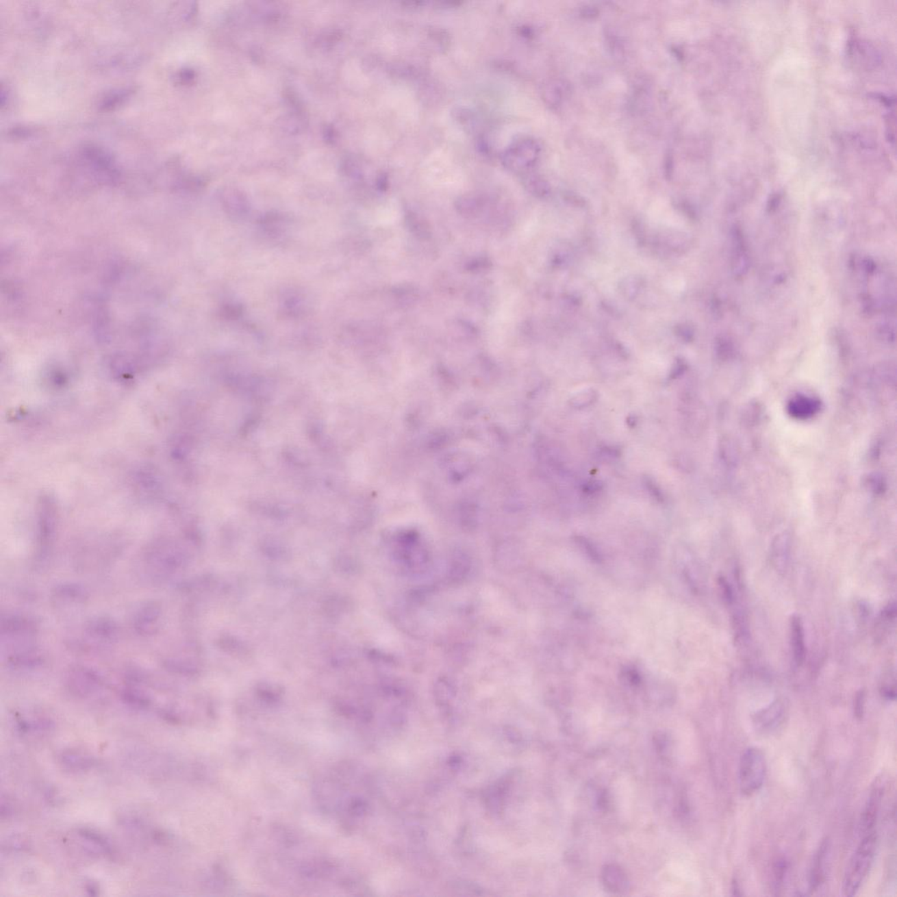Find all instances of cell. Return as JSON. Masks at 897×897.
I'll return each instance as SVG.
<instances>
[{
  "mask_svg": "<svg viewBox=\"0 0 897 897\" xmlns=\"http://www.w3.org/2000/svg\"><path fill=\"white\" fill-rule=\"evenodd\" d=\"M787 705L782 699H777L772 704L758 711L753 718V723L759 735H772L779 729L785 721Z\"/></svg>",
  "mask_w": 897,
  "mask_h": 897,
  "instance_id": "cell-4",
  "label": "cell"
},
{
  "mask_svg": "<svg viewBox=\"0 0 897 897\" xmlns=\"http://www.w3.org/2000/svg\"><path fill=\"white\" fill-rule=\"evenodd\" d=\"M65 680L70 692L78 696L90 694L99 689L102 683L101 677L95 670L81 665L71 668Z\"/></svg>",
  "mask_w": 897,
  "mask_h": 897,
  "instance_id": "cell-5",
  "label": "cell"
},
{
  "mask_svg": "<svg viewBox=\"0 0 897 897\" xmlns=\"http://www.w3.org/2000/svg\"><path fill=\"white\" fill-rule=\"evenodd\" d=\"M789 536L785 533L777 535L771 548V559L773 566L779 572H783L788 564L789 555Z\"/></svg>",
  "mask_w": 897,
  "mask_h": 897,
  "instance_id": "cell-16",
  "label": "cell"
},
{
  "mask_svg": "<svg viewBox=\"0 0 897 897\" xmlns=\"http://www.w3.org/2000/svg\"><path fill=\"white\" fill-rule=\"evenodd\" d=\"M596 399H597V394L594 390H586L577 394L570 401V403L573 407L580 409L591 405Z\"/></svg>",
  "mask_w": 897,
  "mask_h": 897,
  "instance_id": "cell-21",
  "label": "cell"
},
{
  "mask_svg": "<svg viewBox=\"0 0 897 897\" xmlns=\"http://www.w3.org/2000/svg\"><path fill=\"white\" fill-rule=\"evenodd\" d=\"M880 334L883 340L889 342L895 340L892 338V335L895 337V326H892L889 323H885V324L881 326Z\"/></svg>",
  "mask_w": 897,
  "mask_h": 897,
  "instance_id": "cell-26",
  "label": "cell"
},
{
  "mask_svg": "<svg viewBox=\"0 0 897 897\" xmlns=\"http://www.w3.org/2000/svg\"><path fill=\"white\" fill-rule=\"evenodd\" d=\"M790 633H792V644L794 659L796 664L798 666H801L805 660L806 648L804 627H803L802 620L800 617L793 616L792 623H790Z\"/></svg>",
  "mask_w": 897,
  "mask_h": 897,
  "instance_id": "cell-15",
  "label": "cell"
},
{
  "mask_svg": "<svg viewBox=\"0 0 897 897\" xmlns=\"http://www.w3.org/2000/svg\"><path fill=\"white\" fill-rule=\"evenodd\" d=\"M820 401L807 395L798 394L789 401L787 409L792 417L799 420H807L816 416L820 412Z\"/></svg>",
  "mask_w": 897,
  "mask_h": 897,
  "instance_id": "cell-11",
  "label": "cell"
},
{
  "mask_svg": "<svg viewBox=\"0 0 897 897\" xmlns=\"http://www.w3.org/2000/svg\"><path fill=\"white\" fill-rule=\"evenodd\" d=\"M767 773V762L763 752L757 748H749L742 755L739 766V783L742 794H755L763 785Z\"/></svg>",
  "mask_w": 897,
  "mask_h": 897,
  "instance_id": "cell-2",
  "label": "cell"
},
{
  "mask_svg": "<svg viewBox=\"0 0 897 897\" xmlns=\"http://www.w3.org/2000/svg\"><path fill=\"white\" fill-rule=\"evenodd\" d=\"M876 846V831L864 834L863 839L850 859L844 876L842 890L846 896H855L864 883L873 864Z\"/></svg>",
  "mask_w": 897,
  "mask_h": 897,
  "instance_id": "cell-1",
  "label": "cell"
},
{
  "mask_svg": "<svg viewBox=\"0 0 897 897\" xmlns=\"http://www.w3.org/2000/svg\"><path fill=\"white\" fill-rule=\"evenodd\" d=\"M456 208L461 215L472 218L481 212L483 203L478 197L465 196L457 201Z\"/></svg>",
  "mask_w": 897,
  "mask_h": 897,
  "instance_id": "cell-18",
  "label": "cell"
},
{
  "mask_svg": "<svg viewBox=\"0 0 897 897\" xmlns=\"http://www.w3.org/2000/svg\"><path fill=\"white\" fill-rule=\"evenodd\" d=\"M88 597L86 589L76 583L56 585L52 591L53 600L60 604H81L87 601Z\"/></svg>",
  "mask_w": 897,
  "mask_h": 897,
  "instance_id": "cell-12",
  "label": "cell"
},
{
  "mask_svg": "<svg viewBox=\"0 0 897 897\" xmlns=\"http://www.w3.org/2000/svg\"><path fill=\"white\" fill-rule=\"evenodd\" d=\"M43 661L42 655L33 649H22L8 658V666L20 670L37 669L42 666Z\"/></svg>",
  "mask_w": 897,
  "mask_h": 897,
  "instance_id": "cell-14",
  "label": "cell"
},
{
  "mask_svg": "<svg viewBox=\"0 0 897 897\" xmlns=\"http://www.w3.org/2000/svg\"><path fill=\"white\" fill-rule=\"evenodd\" d=\"M885 792V781L883 777H878L872 784L870 795L866 804L861 818V830L863 834L873 832L876 826L878 815L881 810V803Z\"/></svg>",
  "mask_w": 897,
  "mask_h": 897,
  "instance_id": "cell-7",
  "label": "cell"
},
{
  "mask_svg": "<svg viewBox=\"0 0 897 897\" xmlns=\"http://www.w3.org/2000/svg\"><path fill=\"white\" fill-rule=\"evenodd\" d=\"M540 146L532 139H522L508 147L503 153L504 165L511 170H525L535 165L540 155Z\"/></svg>",
  "mask_w": 897,
  "mask_h": 897,
  "instance_id": "cell-3",
  "label": "cell"
},
{
  "mask_svg": "<svg viewBox=\"0 0 897 897\" xmlns=\"http://www.w3.org/2000/svg\"><path fill=\"white\" fill-rule=\"evenodd\" d=\"M644 485H646V488L648 489V491L650 492L652 496L657 498V501H664V498L663 492L661 491L660 488L658 487L657 483H655L653 479L647 477V478H645L644 479Z\"/></svg>",
  "mask_w": 897,
  "mask_h": 897,
  "instance_id": "cell-23",
  "label": "cell"
},
{
  "mask_svg": "<svg viewBox=\"0 0 897 897\" xmlns=\"http://www.w3.org/2000/svg\"><path fill=\"white\" fill-rule=\"evenodd\" d=\"M491 266V262L487 258H479L472 260L468 264V269L472 272H482Z\"/></svg>",
  "mask_w": 897,
  "mask_h": 897,
  "instance_id": "cell-24",
  "label": "cell"
},
{
  "mask_svg": "<svg viewBox=\"0 0 897 897\" xmlns=\"http://www.w3.org/2000/svg\"><path fill=\"white\" fill-rule=\"evenodd\" d=\"M748 258L746 253L744 243H743L742 237L739 231L735 234V241H733V269L735 275H744L748 271Z\"/></svg>",
  "mask_w": 897,
  "mask_h": 897,
  "instance_id": "cell-17",
  "label": "cell"
},
{
  "mask_svg": "<svg viewBox=\"0 0 897 897\" xmlns=\"http://www.w3.org/2000/svg\"><path fill=\"white\" fill-rule=\"evenodd\" d=\"M601 880L605 889L611 894L622 895L630 889V880L627 872L616 864L604 866L601 871Z\"/></svg>",
  "mask_w": 897,
  "mask_h": 897,
  "instance_id": "cell-10",
  "label": "cell"
},
{
  "mask_svg": "<svg viewBox=\"0 0 897 897\" xmlns=\"http://www.w3.org/2000/svg\"><path fill=\"white\" fill-rule=\"evenodd\" d=\"M87 635L96 641L112 642L118 639L119 627L111 618L99 616L93 618L87 622L86 627Z\"/></svg>",
  "mask_w": 897,
  "mask_h": 897,
  "instance_id": "cell-9",
  "label": "cell"
},
{
  "mask_svg": "<svg viewBox=\"0 0 897 897\" xmlns=\"http://www.w3.org/2000/svg\"><path fill=\"white\" fill-rule=\"evenodd\" d=\"M733 895L735 896H742L741 889H740L739 883L737 880H733Z\"/></svg>",
  "mask_w": 897,
  "mask_h": 897,
  "instance_id": "cell-28",
  "label": "cell"
},
{
  "mask_svg": "<svg viewBox=\"0 0 897 897\" xmlns=\"http://www.w3.org/2000/svg\"><path fill=\"white\" fill-rule=\"evenodd\" d=\"M38 632V625L29 617L18 616H6L2 617V636L8 638L32 637Z\"/></svg>",
  "mask_w": 897,
  "mask_h": 897,
  "instance_id": "cell-8",
  "label": "cell"
},
{
  "mask_svg": "<svg viewBox=\"0 0 897 897\" xmlns=\"http://www.w3.org/2000/svg\"><path fill=\"white\" fill-rule=\"evenodd\" d=\"M788 872V862L784 858L777 859L773 867V883L774 892L779 893L783 887L784 881Z\"/></svg>",
  "mask_w": 897,
  "mask_h": 897,
  "instance_id": "cell-20",
  "label": "cell"
},
{
  "mask_svg": "<svg viewBox=\"0 0 897 897\" xmlns=\"http://www.w3.org/2000/svg\"><path fill=\"white\" fill-rule=\"evenodd\" d=\"M723 456L727 457V462H729V456L731 462H735L736 460V447L735 444L732 443L729 439L724 441L722 448Z\"/></svg>",
  "mask_w": 897,
  "mask_h": 897,
  "instance_id": "cell-25",
  "label": "cell"
},
{
  "mask_svg": "<svg viewBox=\"0 0 897 897\" xmlns=\"http://www.w3.org/2000/svg\"><path fill=\"white\" fill-rule=\"evenodd\" d=\"M865 699H866L865 692L862 691L861 690V691H859L857 693V694H856L855 700V717L857 718L859 720H862V718H863L864 710H865Z\"/></svg>",
  "mask_w": 897,
  "mask_h": 897,
  "instance_id": "cell-22",
  "label": "cell"
},
{
  "mask_svg": "<svg viewBox=\"0 0 897 897\" xmlns=\"http://www.w3.org/2000/svg\"><path fill=\"white\" fill-rule=\"evenodd\" d=\"M829 848V842L827 839L824 840L815 855L810 874V887L812 892L817 890L826 881Z\"/></svg>",
  "mask_w": 897,
  "mask_h": 897,
  "instance_id": "cell-13",
  "label": "cell"
},
{
  "mask_svg": "<svg viewBox=\"0 0 897 897\" xmlns=\"http://www.w3.org/2000/svg\"><path fill=\"white\" fill-rule=\"evenodd\" d=\"M162 617V607L159 602H146L134 614V629L141 636L155 635L160 629Z\"/></svg>",
  "mask_w": 897,
  "mask_h": 897,
  "instance_id": "cell-6",
  "label": "cell"
},
{
  "mask_svg": "<svg viewBox=\"0 0 897 897\" xmlns=\"http://www.w3.org/2000/svg\"><path fill=\"white\" fill-rule=\"evenodd\" d=\"M335 136L336 134H334V130L332 129V128H328V129L326 130L325 136H326V139H327L329 141H331V142H333V141L335 140Z\"/></svg>",
  "mask_w": 897,
  "mask_h": 897,
  "instance_id": "cell-27",
  "label": "cell"
},
{
  "mask_svg": "<svg viewBox=\"0 0 897 897\" xmlns=\"http://www.w3.org/2000/svg\"><path fill=\"white\" fill-rule=\"evenodd\" d=\"M406 223L411 233L415 234V236L422 238V240H426V238L431 237V228H429L427 221L422 218H420L415 213H407Z\"/></svg>",
  "mask_w": 897,
  "mask_h": 897,
  "instance_id": "cell-19",
  "label": "cell"
}]
</instances>
